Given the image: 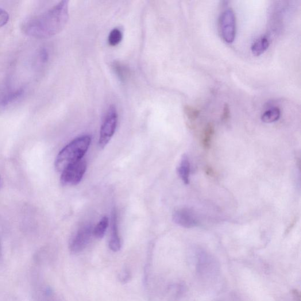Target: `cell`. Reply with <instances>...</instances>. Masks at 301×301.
Listing matches in <instances>:
<instances>
[{
  "mask_svg": "<svg viewBox=\"0 0 301 301\" xmlns=\"http://www.w3.org/2000/svg\"><path fill=\"white\" fill-rule=\"evenodd\" d=\"M68 18V2L62 1L47 12L26 20L21 29L29 37L47 38L60 33L66 26Z\"/></svg>",
  "mask_w": 301,
  "mask_h": 301,
  "instance_id": "obj_1",
  "label": "cell"
},
{
  "mask_svg": "<svg viewBox=\"0 0 301 301\" xmlns=\"http://www.w3.org/2000/svg\"><path fill=\"white\" fill-rule=\"evenodd\" d=\"M91 142V137L83 136L77 138L61 150L55 161L57 170L62 172L69 165L83 160V158L89 148Z\"/></svg>",
  "mask_w": 301,
  "mask_h": 301,
  "instance_id": "obj_2",
  "label": "cell"
},
{
  "mask_svg": "<svg viewBox=\"0 0 301 301\" xmlns=\"http://www.w3.org/2000/svg\"><path fill=\"white\" fill-rule=\"evenodd\" d=\"M117 124L118 114L116 108L111 106L107 111L100 130L98 142L100 148H104L109 144L116 130Z\"/></svg>",
  "mask_w": 301,
  "mask_h": 301,
  "instance_id": "obj_3",
  "label": "cell"
},
{
  "mask_svg": "<svg viewBox=\"0 0 301 301\" xmlns=\"http://www.w3.org/2000/svg\"><path fill=\"white\" fill-rule=\"evenodd\" d=\"M220 34L227 43L234 42L236 34V18L233 9H228L221 14L219 20Z\"/></svg>",
  "mask_w": 301,
  "mask_h": 301,
  "instance_id": "obj_4",
  "label": "cell"
},
{
  "mask_svg": "<svg viewBox=\"0 0 301 301\" xmlns=\"http://www.w3.org/2000/svg\"><path fill=\"white\" fill-rule=\"evenodd\" d=\"M87 170L86 160H82L69 165L61 172V183L63 185H76L82 180Z\"/></svg>",
  "mask_w": 301,
  "mask_h": 301,
  "instance_id": "obj_5",
  "label": "cell"
},
{
  "mask_svg": "<svg viewBox=\"0 0 301 301\" xmlns=\"http://www.w3.org/2000/svg\"><path fill=\"white\" fill-rule=\"evenodd\" d=\"M93 229L90 224L84 225L77 231L69 244V249L74 254L79 253L86 248L93 235Z\"/></svg>",
  "mask_w": 301,
  "mask_h": 301,
  "instance_id": "obj_6",
  "label": "cell"
},
{
  "mask_svg": "<svg viewBox=\"0 0 301 301\" xmlns=\"http://www.w3.org/2000/svg\"><path fill=\"white\" fill-rule=\"evenodd\" d=\"M173 221L176 224L185 228L192 229L198 226L199 219L195 212L187 208H180L173 212Z\"/></svg>",
  "mask_w": 301,
  "mask_h": 301,
  "instance_id": "obj_7",
  "label": "cell"
},
{
  "mask_svg": "<svg viewBox=\"0 0 301 301\" xmlns=\"http://www.w3.org/2000/svg\"><path fill=\"white\" fill-rule=\"evenodd\" d=\"M109 247L114 252H118L121 248V238L119 237L118 225V213L115 208L111 212V235Z\"/></svg>",
  "mask_w": 301,
  "mask_h": 301,
  "instance_id": "obj_8",
  "label": "cell"
},
{
  "mask_svg": "<svg viewBox=\"0 0 301 301\" xmlns=\"http://www.w3.org/2000/svg\"><path fill=\"white\" fill-rule=\"evenodd\" d=\"M177 171H178L179 175L183 182L185 185L189 184L190 183V163L186 154H184L181 158Z\"/></svg>",
  "mask_w": 301,
  "mask_h": 301,
  "instance_id": "obj_9",
  "label": "cell"
},
{
  "mask_svg": "<svg viewBox=\"0 0 301 301\" xmlns=\"http://www.w3.org/2000/svg\"><path fill=\"white\" fill-rule=\"evenodd\" d=\"M269 41L267 36H262L257 40L252 45V52L254 56H260L268 48Z\"/></svg>",
  "mask_w": 301,
  "mask_h": 301,
  "instance_id": "obj_10",
  "label": "cell"
},
{
  "mask_svg": "<svg viewBox=\"0 0 301 301\" xmlns=\"http://www.w3.org/2000/svg\"><path fill=\"white\" fill-rule=\"evenodd\" d=\"M214 134L215 127L213 123H208L204 130L202 139V144L204 149H209L211 148Z\"/></svg>",
  "mask_w": 301,
  "mask_h": 301,
  "instance_id": "obj_11",
  "label": "cell"
},
{
  "mask_svg": "<svg viewBox=\"0 0 301 301\" xmlns=\"http://www.w3.org/2000/svg\"><path fill=\"white\" fill-rule=\"evenodd\" d=\"M113 71L118 79L122 82H126L130 78L131 73L130 69L119 63H114L113 65Z\"/></svg>",
  "mask_w": 301,
  "mask_h": 301,
  "instance_id": "obj_12",
  "label": "cell"
},
{
  "mask_svg": "<svg viewBox=\"0 0 301 301\" xmlns=\"http://www.w3.org/2000/svg\"><path fill=\"white\" fill-rule=\"evenodd\" d=\"M281 116V111L279 108H272L262 114L261 117L262 121L265 123H272L280 119Z\"/></svg>",
  "mask_w": 301,
  "mask_h": 301,
  "instance_id": "obj_13",
  "label": "cell"
},
{
  "mask_svg": "<svg viewBox=\"0 0 301 301\" xmlns=\"http://www.w3.org/2000/svg\"><path fill=\"white\" fill-rule=\"evenodd\" d=\"M109 219L107 217H103L93 229V235L96 238L102 239L105 235Z\"/></svg>",
  "mask_w": 301,
  "mask_h": 301,
  "instance_id": "obj_14",
  "label": "cell"
},
{
  "mask_svg": "<svg viewBox=\"0 0 301 301\" xmlns=\"http://www.w3.org/2000/svg\"><path fill=\"white\" fill-rule=\"evenodd\" d=\"M122 38L121 31L118 29H114L111 31L109 36V43L111 46L115 47L120 43Z\"/></svg>",
  "mask_w": 301,
  "mask_h": 301,
  "instance_id": "obj_15",
  "label": "cell"
},
{
  "mask_svg": "<svg viewBox=\"0 0 301 301\" xmlns=\"http://www.w3.org/2000/svg\"><path fill=\"white\" fill-rule=\"evenodd\" d=\"M23 94L22 90H18L15 91L11 92L9 94H7L3 99V106H6L9 105V104L13 103L20 98Z\"/></svg>",
  "mask_w": 301,
  "mask_h": 301,
  "instance_id": "obj_16",
  "label": "cell"
},
{
  "mask_svg": "<svg viewBox=\"0 0 301 301\" xmlns=\"http://www.w3.org/2000/svg\"><path fill=\"white\" fill-rule=\"evenodd\" d=\"M184 112L187 117L191 121H195L197 119L200 114V111L195 107L191 106H185L184 108Z\"/></svg>",
  "mask_w": 301,
  "mask_h": 301,
  "instance_id": "obj_17",
  "label": "cell"
},
{
  "mask_svg": "<svg viewBox=\"0 0 301 301\" xmlns=\"http://www.w3.org/2000/svg\"><path fill=\"white\" fill-rule=\"evenodd\" d=\"M9 14L7 11L0 8V28L7 24L9 21Z\"/></svg>",
  "mask_w": 301,
  "mask_h": 301,
  "instance_id": "obj_18",
  "label": "cell"
},
{
  "mask_svg": "<svg viewBox=\"0 0 301 301\" xmlns=\"http://www.w3.org/2000/svg\"><path fill=\"white\" fill-rule=\"evenodd\" d=\"M230 109L229 104H225L223 106L222 114L221 115V121L223 122H227L230 120Z\"/></svg>",
  "mask_w": 301,
  "mask_h": 301,
  "instance_id": "obj_19",
  "label": "cell"
},
{
  "mask_svg": "<svg viewBox=\"0 0 301 301\" xmlns=\"http://www.w3.org/2000/svg\"><path fill=\"white\" fill-rule=\"evenodd\" d=\"M120 277L119 279H120V281L122 282V283H127V282H128L130 279L131 273L128 269L123 270L121 273L120 277Z\"/></svg>",
  "mask_w": 301,
  "mask_h": 301,
  "instance_id": "obj_20",
  "label": "cell"
},
{
  "mask_svg": "<svg viewBox=\"0 0 301 301\" xmlns=\"http://www.w3.org/2000/svg\"><path fill=\"white\" fill-rule=\"evenodd\" d=\"M48 53L45 49H42L39 53V59L42 63H45L48 60Z\"/></svg>",
  "mask_w": 301,
  "mask_h": 301,
  "instance_id": "obj_21",
  "label": "cell"
},
{
  "mask_svg": "<svg viewBox=\"0 0 301 301\" xmlns=\"http://www.w3.org/2000/svg\"><path fill=\"white\" fill-rule=\"evenodd\" d=\"M297 219H298V218H297L296 217L292 219V221L290 223V224H289V227H288L286 233L290 232L291 229H292L294 227L295 223L297 222Z\"/></svg>",
  "mask_w": 301,
  "mask_h": 301,
  "instance_id": "obj_22",
  "label": "cell"
},
{
  "mask_svg": "<svg viewBox=\"0 0 301 301\" xmlns=\"http://www.w3.org/2000/svg\"><path fill=\"white\" fill-rule=\"evenodd\" d=\"M206 172L208 175L214 176L215 175V172L214 171V169H212L211 167H208V166H207V167L206 168Z\"/></svg>",
  "mask_w": 301,
  "mask_h": 301,
  "instance_id": "obj_23",
  "label": "cell"
},
{
  "mask_svg": "<svg viewBox=\"0 0 301 301\" xmlns=\"http://www.w3.org/2000/svg\"><path fill=\"white\" fill-rule=\"evenodd\" d=\"M2 250L1 244H0V260H1V259H2Z\"/></svg>",
  "mask_w": 301,
  "mask_h": 301,
  "instance_id": "obj_24",
  "label": "cell"
},
{
  "mask_svg": "<svg viewBox=\"0 0 301 301\" xmlns=\"http://www.w3.org/2000/svg\"><path fill=\"white\" fill-rule=\"evenodd\" d=\"M3 187V181L1 178V177H0V189H1Z\"/></svg>",
  "mask_w": 301,
  "mask_h": 301,
  "instance_id": "obj_25",
  "label": "cell"
}]
</instances>
